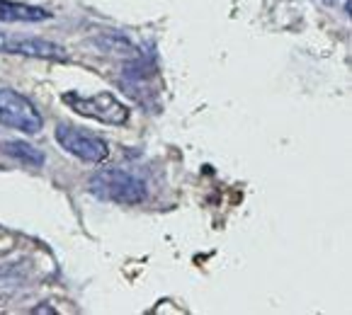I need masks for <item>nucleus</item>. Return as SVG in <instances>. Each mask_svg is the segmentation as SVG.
Listing matches in <instances>:
<instances>
[{
    "mask_svg": "<svg viewBox=\"0 0 352 315\" xmlns=\"http://www.w3.org/2000/svg\"><path fill=\"white\" fill-rule=\"evenodd\" d=\"M323 3H326V5H336L338 0H323Z\"/></svg>",
    "mask_w": 352,
    "mask_h": 315,
    "instance_id": "nucleus-8",
    "label": "nucleus"
},
{
    "mask_svg": "<svg viewBox=\"0 0 352 315\" xmlns=\"http://www.w3.org/2000/svg\"><path fill=\"white\" fill-rule=\"evenodd\" d=\"M52 20V12L44 8L27 5V3H12L0 0V22H44Z\"/></svg>",
    "mask_w": 352,
    "mask_h": 315,
    "instance_id": "nucleus-6",
    "label": "nucleus"
},
{
    "mask_svg": "<svg viewBox=\"0 0 352 315\" xmlns=\"http://www.w3.org/2000/svg\"><path fill=\"white\" fill-rule=\"evenodd\" d=\"M0 124L32 136L42 131L44 119L25 95L12 88H0Z\"/></svg>",
    "mask_w": 352,
    "mask_h": 315,
    "instance_id": "nucleus-3",
    "label": "nucleus"
},
{
    "mask_svg": "<svg viewBox=\"0 0 352 315\" xmlns=\"http://www.w3.org/2000/svg\"><path fill=\"white\" fill-rule=\"evenodd\" d=\"M88 189L102 202L124 204V207H136L148 196L146 182L120 167H107V170H98L95 175H90Z\"/></svg>",
    "mask_w": 352,
    "mask_h": 315,
    "instance_id": "nucleus-1",
    "label": "nucleus"
},
{
    "mask_svg": "<svg viewBox=\"0 0 352 315\" xmlns=\"http://www.w3.org/2000/svg\"><path fill=\"white\" fill-rule=\"evenodd\" d=\"M54 136H56L58 145H61L63 150H68L71 155H76V158H80V161H85V163H95V165H98L109 153L107 143H104L100 136L90 134V131H85V129H78V126H73V124H66V121L56 124Z\"/></svg>",
    "mask_w": 352,
    "mask_h": 315,
    "instance_id": "nucleus-4",
    "label": "nucleus"
},
{
    "mask_svg": "<svg viewBox=\"0 0 352 315\" xmlns=\"http://www.w3.org/2000/svg\"><path fill=\"white\" fill-rule=\"evenodd\" d=\"M3 153L10 155V158H15L17 163H22V165H30V167H42L44 165V153L39 148H34L32 143H27V141H17V139H10V141H3Z\"/></svg>",
    "mask_w": 352,
    "mask_h": 315,
    "instance_id": "nucleus-7",
    "label": "nucleus"
},
{
    "mask_svg": "<svg viewBox=\"0 0 352 315\" xmlns=\"http://www.w3.org/2000/svg\"><path fill=\"white\" fill-rule=\"evenodd\" d=\"M63 102L76 114H80V117L98 119L109 126H122L129 121V107H126L124 102H120L117 95H112V93H98V95H90V97L66 93L63 95Z\"/></svg>",
    "mask_w": 352,
    "mask_h": 315,
    "instance_id": "nucleus-2",
    "label": "nucleus"
},
{
    "mask_svg": "<svg viewBox=\"0 0 352 315\" xmlns=\"http://www.w3.org/2000/svg\"><path fill=\"white\" fill-rule=\"evenodd\" d=\"M0 54L10 56H30V58H47V61H68V54L63 47L39 39V36H22L0 32Z\"/></svg>",
    "mask_w": 352,
    "mask_h": 315,
    "instance_id": "nucleus-5",
    "label": "nucleus"
}]
</instances>
